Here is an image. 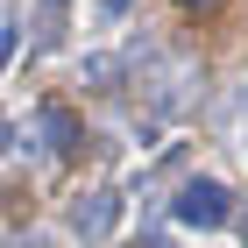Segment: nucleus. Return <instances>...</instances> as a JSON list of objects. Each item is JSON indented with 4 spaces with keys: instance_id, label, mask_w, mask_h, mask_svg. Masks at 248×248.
Masks as SVG:
<instances>
[{
    "instance_id": "obj_6",
    "label": "nucleus",
    "mask_w": 248,
    "mask_h": 248,
    "mask_svg": "<svg viewBox=\"0 0 248 248\" xmlns=\"http://www.w3.org/2000/svg\"><path fill=\"white\" fill-rule=\"evenodd\" d=\"M185 7H199V15H206V7H220V0H185Z\"/></svg>"
},
{
    "instance_id": "obj_2",
    "label": "nucleus",
    "mask_w": 248,
    "mask_h": 248,
    "mask_svg": "<svg viewBox=\"0 0 248 248\" xmlns=\"http://www.w3.org/2000/svg\"><path fill=\"white\" fill-rule=\"evenodd\" d=\"M121 220V191H78V206H71V234L78 241H107Z\"/></svg>"
},
{
    "instance_id": "obj_7",
    "label": "nucleus",
    "mask_w": 248,
    "mask_h": 248,
    "mask_svg": "<svg viewBox=\"0 0 248 248\" xmlns=\"http://www.w3.org/2000/svg\"><path fill=\"white\" fill-rule=\"evenodd\" d=\"M7 135H15V128H7V114H0V149H7Z\"/></svg>"
},
{
    "instance_id": "obj_8",
    "label": "nucleus",
    "mask_w": 248,
    "mask_h": 248,
    "mask_svg": "<svg viewBox=\"0 0 248 248\" xmlns=\"http://www.w3.org/2000/svg\"><path fill=\"white\" fill-rule=\"evenodd\" d=\"M135 248H170V241H135Z\"/></svg>"
},
{
    "instance_id": "obj_4",
    "label": "nucleus",
    "mask_w": 248,
    "mask_h": 248,
    "mask_svg": "<svg viewBox=\"0 0 248 248\" xmlns=\"http://www.w3.org/2000/svg\"><path fill=\"white\" fill-rule=\"evenodd\" d=\"M85 78H93V85H114V78H121V57H93V64H85Z\"/></svg>"
},
{
    "instance_id": "obj_5",
    "label": "nucleus",
    "mask_w": 248,
    "mask_h": 248,
    "mask_svg": "<svg viewBox=\"0 0 248 248\" xmlns=\"http://www.w3.org/2000/svg\"><path fill=\"white\" fill-rule=\"evenodd\" d=\"M7 57H15V29H0V64H7Z\"/></svg>"
},
{
    "instance_id": "obj_1",
    "label": "nucleus",
    "mask_w": 248,
    "mask_h": 248,
    "mask_svg": "<svg viewBox=\"0 0 248 248\" xmlns=\"http://www.w3.org/2000/svg\"><path fill=\"white\" fill-rule=\"evenodd\" d=\"M227 185H213V177H191L185 191H177V220H185V227H220V220H227Z\"/></svg>"
},
{
    "instance_id": "obj_9",
    "label": "nucleus",
    "mask_w": 248,
    "mask_h": 248,
    "mask_svg": "<svg viewBox=\"0 0 248 248\" xmlns=\"http://www.w3.org/2000/svg\"><path fill=\"white\" fill-rule=\"evenodd\" d=\"M241 234H248V213H241Z\"/></svg>"
},
{
    "instance_id": "obj_3",
    "label": "nucleus",
    "mask_w": 248,
    "mask_h": 248,
    "mask_svg": "<svg viewBox=\"0 0 248 248\" xmlns=\"http://www.w3.org/2000/svg\"><path fill=\"white\" fill-rule=\"evenodd\" d=\"M36 128H43V142H50L57 156H78V114H71V107H57V99H50V107L36 114Z\"/></svg>"
}]
</instances>
